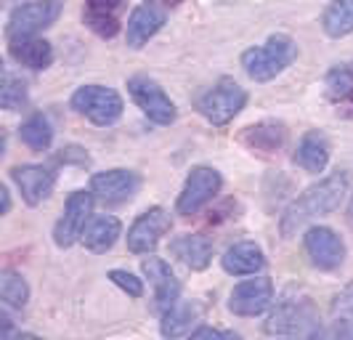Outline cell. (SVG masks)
Masks as SVG:
<instances>
[{
    "instance_id": "22",
    "label": "cell",
    "mask_w": 353,
    "mask_h": 340,
    "mask_svg": "<svg viewBox=\"0 0 353 340\" xmlns=\"http://www.w3.org/2000/svg\"><path fill=\"white\" fill-rule=\"evenodd\" d=\"M120 232H123V226H120V221L114 215H101L83 232V242H85V248L90 252H106L117 242Z\"/></svg>"
},
{
    "instance_id": "21",
    "label": "cell",
    "mask_w": 353,
    "mask_h": 340,
    "mask_svg": "<svg viewBox=\"0 0 353 340\" xmlns=\"http://www.w3.org/2000/svg\"><path fill=\"white\" fill-rule=\"evenodd\" d=\"M263 263H265L263 250L255 242H236L223 255V269L229 271V274H234V277L255 274V271L263 269Z\"/></svg>"
},
{
    "instance_id": "15",
    "label": "cell",
    "mask_w": 353,
    "mask_h": 340,
    "mask_svg": "<svg viewBox=\"0 0 353 340\" xmlns=\"http://www.w3.org/2000/svg\"><path fill=\"white\" fill-rule=\"evenodd\" d=\"M143 274L149 277V282L154 285V308L159 314H168L170 308L178 306V295H181V285H178L176 274L170 266L159 258H146L141 263Z\"/></svg>"
},
{
    "instance_id": "19",
    "label": "cell",
    "mask_w": 353,
    "mask_h": 340,
    "mask_svg": "<svg viewBox=\"0 0 353 340\" xmlns=\"http://www.w3.org/2000/svg\"><path fill=\"white\" fill-rule=\"evenodd\" d=\"M162 24H165L162 11L152 8V6H139L128 19V46L130 48H141L143 43H149V37L157 35Z\"/></svg>"
},
{
    "instance_id": "9",
    "label": "cell",
    "mask_w": 353,
    "mask_h": 340,
    "mask_svg": "<svg viewBox=\"0 0 353 340\" xmlns=\"http://www.w3.org/2000/svg\"><path fill=\"white\" fill-rule=\"evenodd\" d=\"M221 189V173L212 170L208 165H196L194 170L189 173V179L183 183V192L178 197V213L192 215L199 208H205Z\"/></svg>"
},
{
    "instance_id": "11",
    "label": "cell",
    "mask_w": 353,
    "mask_h": 340,
    "mask_svg": "<svg viewBox=\"0 0 353 340\" xmlns=\"http://www.w3.org/2000/svg\"><path fill=\"white\" fill-rule=\"evenodd\" d=\"M274 301V285L268 277H255L234 287L229 298V308L239 317H258Z\"/></svg>"
},
{
    "instance_id": "35",
    "label": "cell",
    "mask_w": 353,
    "mask_h": 340,
    "mask_svg": "<svg viewBox=\"0 0 353 340\" xmlns=\"http://www.w3.org/2000/svg\"><path fill=\"white\" fill-rule=\"evenodd\" d=\"M154 3H162V6H173V3H178V0H154Z\"/></svg>"
},
{
    "instance_id": "24",
    "label": "cell",
    "mask_w": 353,
    "mask_h": 340,
    "mask_svg": "<svg viewBox=\"0 0 353 340\" xmlns=\"http://www.w3.org/2000/svg\"><path fill=\"white\" fill-rule=\"evenodd\" d=\"M321 24H324V32L330 37H343L353 32V0H335L324 17H321Z\"/></svg>"
},
{
    "instance_id": "27",
    "label": "cell",
    "mask_w": 353,
    "mask_h": 340,
    "mask_svg": "<svg viewBox=\"0 0 353 340\" xmlns=\"http://www.w3.org/2000/svg\"><path fill=\"white\" fill-rule=\"evenodd\" d=\"M19 136H21V141L27 143L30 149L43 152V149H48V146H51L53 128H51V123H48V117H43V114H32L30 120H24V123H21Z\"/></svg>"
},
{
    "instance_id": "20",
    "label": "cell",
    "mask_w": 353,
    "mask_h": 340,
    "mask_svg": "<svg viewBox=\"0 0 353 340\" xmlns=\"http://www.w3.org/2000/svg\"><path fill=\"white\" fill-rule=\"evenodd\" d=\"M295 162L301 165L303 170H308V173L324 170L327 162H330V141H327V136L319 133V130H308L301 139V143H298Z\"/></svg>"
},
{
    "instance_id": "4",
    "label": "cell",
    "mask_w": 353,
    "mask_h": 340,
    "mask_svg": "<svg viewBox=\"0 0 353 340\" xmlns=\"http://www.w3.org/2000/svg\"><path fill=\"white\" fill-rule=\"evenodd\" d=\"M72 107L77 114L88 117L96 126H112L123 114V99L120 93L104 86H83L74 90Z\"/></svg>"
},
{
    "instance_id": "5",
    "label": "cell",
    "mask_w": 353,
    "mask_h": 340,
    "mask_svg": "<svg viewBox=\"0 0 353 340\" xmlns=\"http://www.w3.org/2000/svg\"><path fill=\"white\" fill-rule=\"evenodd\" d=\"M248 101V93L239 83L223 77L218 86H212L202 99H199V112L210 120L212 126H226L231 123Z\"/></svg>"
},
{
    "instance_id": "34",
    "label": "cell",
    "mask_w": 353,
    "mask_h": 340,
    "mask_svg": "<svg viewBox=\"0 0 353 340\" xmlns=\"http://www.w3.org/2000/svg\"><path fill=\"white\" fill-rule=\"evenodd\" d=\"M348 223L353 226V199H351V205H348Z\"/></svg>"
},
{
    "instance_id": "8",
    "label": "cell",
    "mask_w": 353,
    "mask_h": 340,
    "mask_svg": "<svg viewBox=\"0 0 353 340\" xmlns=\"http://www.w3.org/2000/svg\"><path fill=\"white\" fill-rule=\"evenodd\" d=\"M128 90H130L133 101L141 107V112L149 120H154L159 126H170L176 120L173 101L165 96V90L159 88L154 80H149V77H130L128 80Z\"/></svg>"
},
{
    "instance_id": "28",
    "label": "cell",
    "mask_w": 353,
    "mask_h": 340,
    "mask_svg": "<svg viewBox=\"0 0 353 340\" xmlns=\"http://www.w3.org/2000/svg\"><path fill=\"white\" fill-rule=\"evenodd\" d=\"M0 298H3V303L11 306V308H21L30 301V287H27V282L19 274L3 271V277H0Z\"/></svg>"
},
{
    "instance_id": "33",
    "label": "cell",
    "mask_w": 353,
    "mask_h": 340,
    "mask_svg": "<svg viewBox=\"0 0 353 340\" xmlns=\"http://www.w3.org/2000/svg\"><path fill=\"white\" fill-rule=\"evenodd\" d=\"M0 197H3V213H8V210H11V194H8L6 186L0 189Z\"/></svg>"
},
{
    "instance_id": "31",
    "label": "cell",
    "mask_w": 353,
    "mask_h": 340,
    "mask_svg": "<svg viewBox=\"0 0 353 340\" xmlns=\"http://www.w3.org/2000/svg\"><path fill=\"white\" fill-rule=\"evenodd\" d=\"M109 279L114 282V285L120 287V290H125L130 298H141L143 295V285L139 277H133L130 271H123V269H112L109 271Z\"/></svg>"
},
{
    "instance_id": "30",
    "label": "cell",
    "mask_w": 353,
    "mask_h": 340,
    "mask_svg": "<svg viewBox=\"0 0 353 340\" xmlns=\"http://www.w3.org/2000/svg\"><path fill=\"white\" fill-rule=\"evenodd\" d=\"M0 101H3V107L6 109H19L27 104V86L17 80L14 74H6V80H3V96H0Z\"/></svg>"
},
{
    "instance_id": "7",
    "label": "cell",
    "mask_w": 353,
    "mask_h": 340,
    "mask_svg": "<svg viewBox=\"0 0 353 340\" xmlns=\"http://www.w3.org/2000/svg\"><path fill=\"white\" fill-rule=\"evenodd\" d=\"M61 14V0H35L24 3L11 11L8 17V37L14 35H35L40 30L51 27Z\"/></svg>"
},
{
    "instance_id": "25",
    "label": "cell",
    "mask_w": 353,
    "mask_h": 340,
    "mask_svg": "<svg viewBox=\"0 0 353 340\" xmlns=\"http://www.w3.org/2000/svg\"><path fill=\"white\" fill-rule=\"evenodd\" d=\"M196 308L194 306H176L168 314H162V335L165 338H183L194 332Z\"/></svg>"
},
{
    "instance_id": "12",
    "label": "cell",
    "mask_w": 353,
    "mask_h": 340,
    "mask_svg": "<svg viewBox=\"0 0 353 340\" xmlns=\"http://www.w3.org/2000/svg\"><path fill=\"white\" fill-rule=\"evenodd\" d=\"M305 252L311 255V263L324 271H332L345 258V245L330 226H314L305 232Z\"/></svg>"
},
{
    "instance_id": "2",
    "label": "cell",
    "mask_w": 353,
    "mask_h": 340,
    "mask_svg": "<svg viewBox=\"0 0 353 340\" xmlns=\"http://www.w3.org/2000/svg\"><path fill=\"white\" fill-rule=\"evenodd\" d=\"M298 56L295 40L287 35H274L265 40V46L250 48L242 54V67L255 83H268L276 74H282Z\"/></svg>"
},
{
    "instance_id": "16",
    "label": "cell",
    "mask_w": 353,
    "mask_h": 340,
    "mask_svg": "<svg viewBox=\"0 0 353 340\" xmlns=\"http://www.w3.org/2000/svg\"><path fill=\"white\" fill-rule=\"evenodd\" d=\"M128 0H85L83 19L99 37H114L120 32V21Z\"/></svg>"
},
{
    "instance_id": "17",
    "label": "cell",
    "mask_w": 353,
    "mask_h": 340,
    "mask_svg": "<svg viewBox=\"0 0 353 340\" xmlns=\"http://www.w3.org/2000/svg\"><path fill=\"white\" fill-rule=\"evenodd\" d=\"M8 51L19 64H24L30 70H46L53 61L51 43L35 35H14L8 43Z\"/></svg>"
},
{
    "instance_id": "13",
    "label": "cell",
    "mask_w": 353,
    "mask_h": 340,
    "mask_svg": "<svg viewBox=\"0 0 353 340\" xmlns=\"http://www.w3.org/2000/svg\"><path fill=\"white\" fill-rule=\"evenodd\" d=\"M11 181L17 183L21 197L30 205H40L43 199L51 197L56 173L46 165H17L11 168Z\"/></svg>"
},
{
    "instance_id": "6",
    "label": "cell",
    "mask_w": 353,
    "mask_h": 340,
    "mask_svg": "<svg viewBox=\"0 0 353 340\" xmlns=\"http://www.w3.org/2000/svg\"><path fill=\"white\" fill-rule=\"evenodd\" d=\"M93 213V192H72L67 205H64V215L59 218L56 229H53V242L59 248H70L80 239V234L85 232V221Z\"/></svg>"
},
{
    "instance_id": "18",
    "label": "cell",
    "mask_w": 353,
    "mask_h": 340,
    "mask_svg": "<svg viewBox=\"0 0 353 340\" xmlns=\"http://www.w3.org/2000/svg\"><path fill=\"white\" fill-rule=\"evenodd\" d=\"M173 255L183 266H189L192 271H202L210 266L212 261V242L202 234H186V237H178L176 242L170 245Z\"/></svg>"
},
{
    "instance_id": "29",
    "label": "cell",
    "mask_w": 353,
    "mask_h": 340,
    "mask_svg": "<svg viewBox=\"0 0 353 340\" xmlns=\"http://www.w3.org/2000/svg\"><path fill=\"white\" fill-rule=\"evenodd\" d=\"M324 86H327V96L330 99L345 101L348 96H353V70H348V67H335V70L327 74Z\"/></svg>"
},
{
    "instance_id": "3",
    "label": "cell",
    "mask_w": 353,
    "mask_h": 340,
    "mask_svg": "<svg viewBox=\"0 0 353 340\" xmlns=\"http://www.w3.org/2000/svg\"><path fill=\"white\" fill-rule=\"evenodd\" d=\"M263 330L268 335H287V338L321 335L316 314L305 301H284V303H279L271 311V317L265 319Z\"/></svg>"
},
{
    "instance_id": "1",
    "label": "cell",
    "mask_w": 353,
    "mask_h": 340,
    "mask_svg": "<svg viewBox=\"0 0 353 340\" xmlns=\"http://www.w3.org/2000/svg\"><path fill=\"white\" fill-rule=\"evenodd\" d=\"M348 192V173L337 170L324 181H319L316 186L305 189V194L298 197L287 210H284L282 221H279V232L282 237H292V234L303 229L308 221L330 215L332 210L340 208V202Z\"/></svg>"
},
{
    "instance_id": "14",
    "label": "cell",
    "mask_w": 353,
    "mask_h": 340,
    "mask_svg": "<svg viewBox=\"0 0 353 340\" xmlns=\"http://www.w3.org/2000/svg\"><path fill=\"white\" fill-rule=\"evenodd\" d=\"M139 189V176L133 170H125V168H114V170H106V173H96L90 179V192L93 197H99L101 202H125L128 197H133Z\"/></svg>"
},
{
    "instance_id": "26",
    "label": "cell",
    "mask_w": 353,
    "mask_h": 340,
    "mask_svg": "<svg viewBox=\"0 0 353 340\" xmlns=\"http://www.w3.org/2000/svg\"><path fill=\"white\" fill-rule=\"evenodd\" d=\"M330 317L335 322L332 335H351L353 338V282L335 295V301L330 306Z\"/></svg>"
},
{
    "instance_id": "32",
    "label": "cell",
    "mask_w": 353,
    "mask_h": 340,
    "mask_svg": "<svg viewBox=\"0 0 353 340\" xmlns=\"http://www.w3.org/2000/svg\"><path fill=\"white\" fill-rule=\"evenodd\" d=\"M192 338H231V340H236V335H234V332H229V330H212V327H196L194 332H192Z\"/></svg>"
},
{
    "instance_id": "10",
    "label": "cell",
    "mask_w": 353,
    "mask_h": 340,
    "mask_svg": "<svg viewBox=\"0 0 353 340\" xmlns=\"http://www.w3.org/2000/svg\"><path fill=\"white\" fill-rule=\"evenodd\" d=\"M170 232V215L165 208H149L136 218V223L128 232V250L143 255L159 245V239Z\"/></svg>"
},
{
    "instance_id": "23",
    "label": "cell",
    "mask_w": 353,
    "mask_h": 340,
    "mask_svg": "<svg viewBox=\"0 0 353 340\" xmlns=\"http://www.w3.org/2000/svg\"><path fill=\"white\" fill-rule=\"evenodd\" d=\"M242 139H245V143H250V149L274 154V152H279V146L284 141V128L279 123H261V126L250 128Z\"/></svg>"
}]
</instances>
